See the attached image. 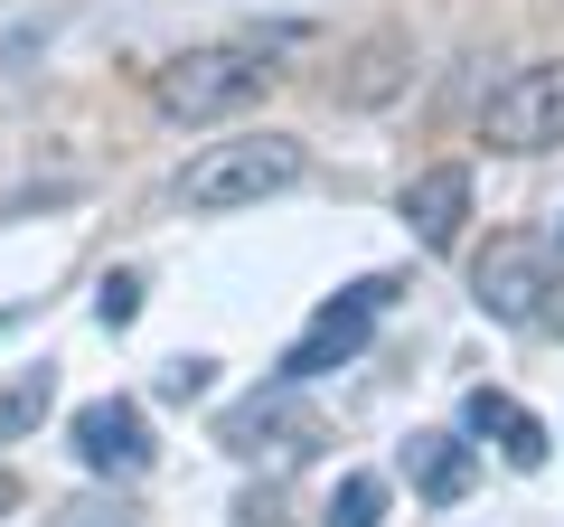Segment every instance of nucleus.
I'll return each mask as SVG.
<instances>
[{"instance_id":"nucleus-11","label":"nucleus","mask_w":564,"mask_h":527,"mask_svg":"<svg viewBox=\"0 0 564 527\" xmlns=\"http://www.w3.org/2000/svg\"><path fill=\"white\" fill-rule=\"evenodd\" d=\"M47 415H57V367H20V377L0 386V443H20V433H39Z\"/></svg>"},{"instance_id":"nucleus-3","label":"nucleus","mask_w":564,"mask_h":527,"mask_svg":"<svg viewBox=\"0 0 564 527\" xmlns=\"http://www.w3.org/2000/svg\"><path fill=\"white\" fill-rule=\"evenodd\" d=\"M386 302H395L386 273H367V283H348L339 302H321V311H311V330L282 348V386H311V377H329V367H348V358L367 348V330H377Z\"/></svg>"},{"instance_id":"nucleus-1","label":"nucleus","mask_w":564,"mask_h":527,"mask_svg":"<svg viewBox=\"0 0 564 527\" xmlns=\"http://www.w3.org/2000/svg\"><path fill=\"white\" fill-rule=\"evenodd\" d=\"M302 170H311V151L292 142V132H245V142H207L198 161H188L180 198L198 207V217H226V207H263V198H282Z\"/></svg>"},{"instance_id":"nucleus-16","label":"nucleus","mask_w":564,"mask_h":527,"mask_svg":"<svg viewBox=\"0 0 564 527\" xmlns=\"http://www.w3.org/2000/svg\"><path fill=\"white\" fill-rule=\"evenodd\" d=\"M10 508H20V481H10V471H0V518H10Z\"/></svg>"},{"instance_id":"nucleus-12","label":"nucleus","mask_w":564,"mask_h":527,"mask_svg":"<svg viewBox=\"0 0 564 527\" xmlns=\"http://www.w3.org/2000/svg\"><path fill=\"white\" fill-rule=\"evenodd\" d=\"M386 518V471H348L329 490V527H377Z\"/></svg>"},{"instance_id":"nucleus-13","label":"nucleus","mask_w":564,"mask_h":527,"mask_svg":"<svg viewBox=\"0 0 564 527\" xmlns=\"http://www.w3.org/2000/svg\"><path fill=\"white\" fill-rule=\"evenodd\" d=\"M339 95H348V104H386V95H395V39H377V47H367V57H358V76H348Z\"/></svg>"},{"instance_id":"nucleus-6","label":"nucleus","mask_w":564,"mask_h":527,"mask_svg":"<svg viewBox=\"0 0 564 527\" xmlns=\"http://www.w3.org/2000/svg\"><path fill=\"white\" fill-rule=\"evenodd\" d=\"M470 292H480V311H489V321L536 330V321H545V292H555V264H545L536 245H489V255H480V273H470Z\"/></svg>"},{"instance_id":"nucleus-5","label":"nucleus","mask_w":564,"mask_h":527,"mask_svg":"<svg viewBox=\"0 0 564 527\" xmlns=\"http://www.w3.org/2000/svg\"><path fill=\"white\" fill-rule=\"evenodd\" d=\"M217 443L236 452V462H302L311 443H329L321 415L292 396V386H273V396H245V406L217 415Z\"/></svg>"},{"instance_id":"nucleus-7","label":"nucleus","mask_w":564,"mask_h":527,"mask_svg":"<svg viewBox=\"0 0 564 527\" xmlns=\"http://www.w3.org/2000/svg\"><path fill=\"white\" fill-rule=\"evenodd\" d=\"M66 443H76V462L104 471V481H132V471L151 462V424H141L132 396H95V406H76Z\"/></svg>"},{"instance_id":"nucleus-10","label":"nucleus","mask_w":564,"mask_h":527,"mask_svg":"<svg viewBox=\"0 0 564 527\" xmlns=\"http://www.w3.org/2000/svg\"><path fill=\"white\" fill-rule=\"evenodd\" d=\"M462 424H470V433H489V443H499V452H508L518 471H545V452H555V433H545L536 415L518 406V396H499V386H470Z\"/></svg>"},{"instance_id":"nucleus-4","label":"nucleus","mask_w":564,"mask_h":527,"mask_svg":"<svg viewBox=\"0 0 564 527\" xmlns=\"http://www.w3.org/2000/svg\"><path fill=\"white\" fill-rule=\"evenodd\" d=\"M480 132H489V151H555L564 142V57L555 66H518V76L489 95Z\"/></svg>"},{"instance_id":"nucleus-8","label":"nucleus","mask_w":564,"mask_h":527,"mask_svg":"<svg viewBox=\"0 0 564 527\" xmlns=\"http://www.w3.org/2000/svg\"><path fill=\"white\" fill-rule=\"evenodd\" d=\"M395 471H404L433 508H452V499H470V481H480V452H470L462 433H404Z\"/></svg>"},{"instance_id":"nucleus-2","label":"nucleus","mask_w":564,"mask_h":527,"mask_svg":"<svg viewBox=\"0 0 564 527\" xmlns=\"http://www.w3.org/2000/svg\"><path fill=\"white\" fill-rule=\"evenodd\" d=\"M263 85H273V57H263V47H188V57L161 66L151 104H161L170 122H226V114H245V104H263Z\"/></svg>"},{"instance_id":"nucleus-9","label":"nucleus","mask_w":564,"mask_h":527,"mask_svg":"<svg viewBox=\"0 0 564 527\" xmlns=\"http://www.w3.org/2000/svg\"><path fill=\"white\" fill-rule=\"evenodd\" d=\"M462 217H470V170H423L414 189H404V226H414L423 255H452L462 245Z\"/></svg>"},{"instance_id":"nucleus-15","label":"nucleus","mask_w":564,"mask_h":527,"mask_svg":"<svg viewBox=\"0 0 564 527\" xmlns=\"http://www.w3.org/2000/svg\"><path fill=\"white\" fill-rule=\"evenodd\" d=\"M207 386H217V358H170L161 367V396H170V406H198Z\"/></svg>"},{"instance_id":"nucleus-14","label":"nucleus","mask_w":564,"mask_h":527,"mask_svg":"<svg viewBox=\"0 0 564 527\" xmlns=\"http://www.w3.org/2000/svg\"><path fill=\"white\" fill-rule=\"evenodd\" d=\"M95 321L104 330H132L141 321V283H132V273H104V283H95Z\"/></svg>"}]
</instances>
